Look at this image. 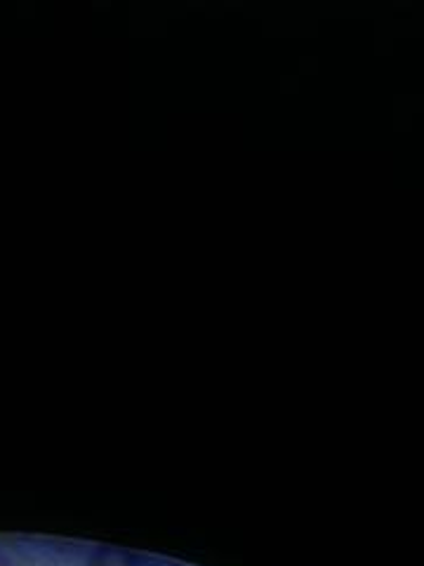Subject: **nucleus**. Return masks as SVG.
<instances>
[{"label": "nucleus", "instance_id": "nucleus-2", "mask_svg": "<svg viewBox=\"0 0 424 566\" xmlns=\"http://www.w3.org/2000/svg\"><path fill=\"white\" fill-rule=\"evenodd\" d=\"M0 566H12V564H10V562H8L3 555H0Z\"/></svg>", "mask_w": 424, "mask_h": 566}, {"label": "nucleus", "instance_id": "nucleus-1", "mask_svg": "<svg viewBox=\"0 0 424 566\" xmlns=\"http://www.w3.org/2000/svg\"><path fill=\"white\" fill-rule=\"evenodd\" d=\"M87 566H135V557L120 547H97Z\"/></svg>", "mask_w": 424, "mask_h": 566}]
</instances>
